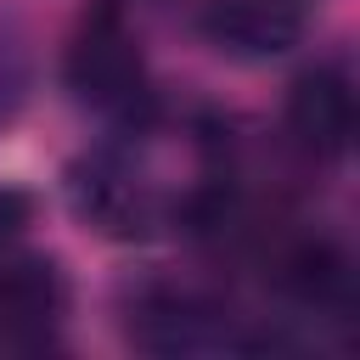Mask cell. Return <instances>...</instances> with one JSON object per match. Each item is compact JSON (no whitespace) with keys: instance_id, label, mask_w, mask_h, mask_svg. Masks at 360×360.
Returning a JSON list of instances; mask_svg holds the SVG:
<instances>
[{"instance_id":"5b68a950","label":"cell","mask_w":360,"mask_h":360,"mask_svg":"<svg viewBox=\"0 0 360 360\" xmlns=\"http://www.w3.org/2000/svg\"><path fill=\"white\" fill-rule=\"evenodd\" d=\"M68 309V281L51 259H17L0 264V338L6 343H39Z\"/></svg>"},{"instance_id":"7a4b0ae2","label":"cell","mask_w":360,"mask_h":360,"mask_svg":"<svg viewBox=\"0 0 360 360\" xmlns=\"http://www.w3.org/2000/svg\"><path fill=\"white\" fill-rule=\"evenodd\" d=\"M287 135L309 158H343L354 135V84L338 62H315L287 84Z\"/></svg>"},{"instance_id":"277c9868","label":"cell","mask_w":360,"mask_h":360,"mask_svg":"<svg viewBox=\"0 0 360 360\" xmlns=\"http://www.w3.org/2000/svg\"><path fill=\"white\" fill-rule=\"evenodd\" d=\"M129 338L152 354H208L231 343V321L191 292H146L129 315Z\"/></svg>"},{"instance_id":"52a82bcc","label":"cell","mask_w":360,"mask_h":360,"mask_svg":"<svg viewBox=\"0 0 360 360\" xmlns=\"http://www.w3.org/2000/svg\"><path fill=\"white\" fill-rule=\"evenodd\" d=\"M281 287L309 309H349L354 276H349V259L332 242H298L281 259Z\"/></svg>"},{"instance_id":"6da1fadb","label":"cell","mask_w":360,"mask_h":360,"mask_svg":"<svg viewBox=\"0 0 360 360\" xmlns=\"http://www.w3.org/2000/svg\"><path fill=\"white\" fill-rule=\"evenodd\" d=\"M62 79H68V90H73L79 107H90L96 118H112V124H135L152 107L141 45L112 17H96L90 28H79V39L68 45Z\"/></svg>"},{"instance_id":"3957f363","label":"cell","mask_w":360,"mask_h":360,"mask_svg":"<svg viewBox=\"0 0 360 360\" xmlns=\"http://www.w3.org/2000/svg\"><path fill=\"white\" fill-rule=\"evenodd\" d=\"M197 28L214 51L236 62H264L304 39V11L298 0H208Z\"/></svg>"},{"instance_id":"ba28073f","label":"cell","mask_w":360,"mask_h":360,"mask_svg":"<svg viewBox=\"0 0 360 360\" xmlns=\"http://www.w3.org/2000/svg\"><path fill=\"white\" fill-rule=\"evenodd\" d=\"M28 219H34V202H28L22 191L0 186V242H17V236L28 231Z\"/></svg>"},{"instance_id":"8992f818","label":"cell","mask_w":360,"mask_h":360,"mask_svg":"<svg viewBox=\"0 0 360 360\" xmlns=\"http://www.w3.org/2000/svg\"><path fill=\"white\" fill-rule=\"evenodd\" d=\"M68 202L84 225H96L101 236H141L152 208H146V191L107 158H84L68 169Z\"/></svg>"}]
</instances>
